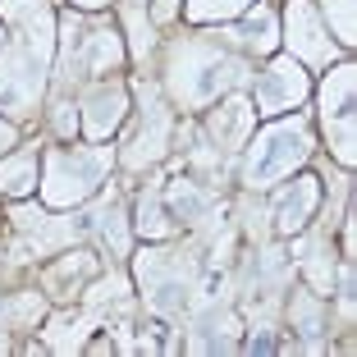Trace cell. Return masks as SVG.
Returning a JSON list of instances; mask_svg holds the SVG:
<instances>
[{
    "label": "cell",
    "mask_w": 357,
    "mask_h": 357,
    "mask_svg": "<svg viewBox=\"0 0 357 357\" xmlns=\"http://www.w3.org/2000/svg\"><path fill=\"white\" fill-rule=\"evenodd\" d=\"M238 78H243V64L225 60L215 46L183 42V46H174V55H169V87H174V96L183 105L211 101L220 87L238 83Z\"/></svg>",
    "instance_id": "6da1fadb"
},
{
    "label": "cell",
    "mask_w": 357,
    "mask_h": 357,
    "mask_svg": "<svg viewBox=\"0 0 357 357\" xmlns=\"http://www.w3.org/2000/svg\"><path fill=\"white\" fill-rule=\"evenodd\" d=\"M105 165H110V156H105L101 147H74V151H51L46 156V202L51 206H74V202H83L87 192L101 183Z\"/></svg>",
    "instance_id": "7a4b0ae2"
},
{
    "label": "cell",
    "mask_w": 357,
    "mask_h": 357,
    "mask_svg": "<svg viewBox=\"0 0 357 357\" xmlns=\"http://www.w3.org/2000/svg\"><path fill=\"white\" fill-rule=\"evenodd\" d=\"M312 137H307V124L303 119H289V124H275L257 137L252 147V160H248V183L252 188H266L275 178H284L294 165H303Z\"/></svg>",
    "instance_id": "3957f363"
},
{
    "label": "cell",
    "mask_w": 357,
    "mask_h": 357,
    "mask_svg": "<svg viewBox=\"0 0 357 357\" xmlns=\"http://www.w3.org/2000/svg\"><path fill=\"white\" fill-rule=\"evenodd\" d=\"M137 271H142V289H147L151 312H178L183 307V298H188V266H183V257L142 252Z\"/></svg>",
    "instance_id": "277c9868"
},
{
    "label": "cell",
    "mask_w": 357,
    "mask_h": 357,
    "mask_svg": "<svg viewBox=\"0 0 357 357\" xmlns=\"http://www.w3.org/2000/svg\"><path fill=\"white\" fill-rule=\"evenodd\" d=\"M303 96H307V78H303V69H298L294 60H275L261 74V83H257V105H261V115L294 110Z\"/></svg>",
    "instance_id": "5b68a950"
},
{
    "label": "cell",
    "mask_w": 357,
    "mask_h": 357,
    "mask_svg": "<svg viewBox=\"0 0 357 357\" xmlns=\"http://www.w3.org/2000/svg\"><path fill=\"white\" fill-rule=\"evenodd\" d=\"M326 128L330 124H339V133H335V151H339V160H353V69H339L335 78L326 83Z\"/></svg>",
    "instance_id": "8992f818"
},
{
    "label": "cell",
    "mask_w": 357,
    "mask_h": 357,
    "mask_svg": "<svg viewBox=\"0 0 357 357\" xmlns=\"http://www.w3.org/2000/svg\"><path fill=\"white\" fill-rule=\"evenodd\" d=\"M289 46H294V55H303L312 64H330V55H335V46L326 42V28H321V19L312 14L307 0L289 5Z\"/></svg>",
    "instance_id": "52a82bcc"
},
{
    "label": "cell",
    "mask_w": 357,
    "mask_h": 357,
    "mask_svg": "<svg viewBox=\"0 0 357 357\" xmlns=\"http://www.w3.org/2000/svg\"><path fill=\"white\" fill-rule=\"evenodd\" d=\"M119 37L110 28H92L87 37H74V23H69V60L83 74H105L110 64H119Z\"/></svg>",
    "instance_id": "ba28073f"
},
{
    "label": "cell",
    "mask_w": 357,
    "mask_h": 357,
    "mask_svg": "<svg viewBox=\"0 0 357 357\" xmlns=\"http://www.w3.org/2000/svg\"><path fill=\"white\" fill-rule=\"evenodd\" d=\"M165 142H169V115L156 105V96H151L147 124H142V133L133 137V147L124 151V165H147V160H156L160 151H165Z\"/></svg>",
    "instance_id": "9c48e42d"
},
{
    "label": "cell",
    "mask_w": 357,
    "mask_h": 357,
    "mask_svg": "<svg viewBox=\"0 0 357 357\" xmlns=\"http://www.w3.org/2000/svg\"><path fill=\"white\" fill-rule=\"evenodd\" d=\"M248 128H252V105L248 101H225L215 115H211V137H215V147L234 151L248 137Z\"/></svg>",
    "instance_id": "30bf717a"
},
{
    "label": "cell",
    "mask_w": 357,
    "mask_h": 357,
    "mask_svg": "<svg viewBox=\"0 0 357 357\" xmlns=\"http://www.w3.org/2000/svg\"><path fill=\"white\" fill-rule=\"evenodd\" d=\"M316 197H321L316 178H298V183H294V192H284V197H280V206H275V225H280L284 234L303 229V225H307V215H312V206H316Z\"/></svg>",
    "instance_id": "8fae6325"
},
{
    "label": "cell",
    "mask_w": 357,
    "mask_h": 357,
    "mask_svg": "<svg viewBox=\"0 0 357 357\" xmlns=\"http://www.w3.org/2000/svg\"><path fill=\"white\" fill-rule=\"evenodd\" d=\"M87 110H92V115H87V137H105L124 119V92H119V87L115 92H110V87H96V92L87 96Z\"/></svg>",
    "instance_id": "7c38bea8"
},
{
    "label": "cell",
    "mask_w": 357,
    "mask_h": 357,
    "mask_svg": "<svg viewBox=\"0 0 357 357\" xmlns=\"http://www.w3.org/2000/svg\"><path fill=\"white\" fill-rule=\"evenodd\" d=\"M32 183H37V156L32 151H19V156L0 160V192L5 197H23Z\"/></svg>",
    "instance_id": "4fadbf2b"
},
{
    "label": "cell",
    "mask_w": 357,
    "mask_h": 357,
    "mask_svg": "<svg viewBox=\"0 0 357 357\" xmlns=\"http://www.w3.org/2000/svg\"><path fill=\"white\" fill-rule=\"evenodd\" d=\"M169 206H174L183 220L202 225L211 215V192H202L197 183H169Z\"/></svg>",
    "instance_id": "5bb4252c"
},
{
    "label": "cell",
    "mask_w": 357,
    "mask_h": 357,
    "mask_svg": "<svg viewBox=\"0 0 357 357\" xmlns=\"http://www.w3.org/2000/svg\"><path fill=\"white\" fill-rule=\"evenodd\" d=\"M303 266H307V275H312V289H316V294H330V284H335V261L326 257V238H312Z\"/></svg>",
    "instance_id": "9a60e30c"
},
{
    "label": "cell",
    "mask_w": 357,
    "mask_h": 357,
    "mask_svg": "<svg viewBox=\"0 0 357 357\" xmlns=\"http://www.w3.org/2000/svg\"><path fill=\"white\" fill-rule=\"evenodd\" d=\"M243 10H248V0H192L188 5L192 19H234Z\"/></svg>",
    "instance_id": "2e32d148"
},
{
    "label": "cell",
    "mask_w": 357,
    "mask_h": 357,
    "mask_svg": "<svg viewBox=\"0 0 357 357\" xmlns=\"http://www.w3.org/2000/svg\"><path fill=\"white\" fill-rule=\"evenodd\" d=\"M243 42H252L257 51H266V46L275 42V14H271V10L252 14V19L243 23Z\"/></svg>",
    "instance_id": "e0dca14e"
},
{
    "label": "cell",
    "mask_w": 357,
    "mask_h": 357,
    "mask_svg": "<svg viewBox=\"0 0 357 357\" xmlns=\"http://www.w3.org/2000/svg\"><path fill=\"white\" fill-rule=\"evenodd\" d=\"M294 312H298V321H303V335H316V330H321V312H316V303L298 298V303H294Z\"/></svg>",
    "instance_id": "ac0fdd59"
},
{
    "label": "cell",
    "mask_w": 357,
    "mask_h": 357,
    "mask_svg": "<svg viewBox=\"0 0 357 357\" xmlns=\"http://www.w3.org/2000/svg\"><path fill=\"white\" fill-rule=\"evenodd\" d=\"M174 14V0H156V19H169Z\"/></svg>",
    "instance_id": "d6986e66"
},
{
    "label": "cell",
    "mask_w": 357,
    "mask_h": 357,
    "mask_svg": "<svg viewBox=\"0 0 357 357\" xmlns=\"http://www.w3.org/2000/svg\"><path fill=\"white\" fill-rule=\"evenodd\" d=\"M5 46H10V37H5V23H0V51H5Z\"/></svg>",
    "instance_id": "ffe728a7"
},
{
    "label": "cell",
    "mask_w": 357,
    "mask_h": 357,
    "mask_svg": "<svg viewBox=\"0 0 357 357\" xmlns=\"http://www.w3.org/2000/svg\"><path fill=\"white\" fill-rule=\"evenodd\" d=\"M0 142H10V128H5V124H0Z\"/></svg>",
    "instance_id": "44dd1931"
}]
</instances>
